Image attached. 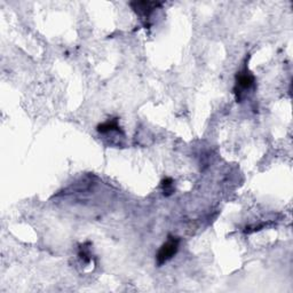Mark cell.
I'll list each match as a JSON object with an SVG mask.
<instances>
[{
    "instance_id": "obj_4",
    "label": "cell",
    "mask_w": 293,
    "mask_h": 293,
    "mask_svg": "<svg viewBox=\"0 0 293 293\" xmlns=\"http://www.w3.org/2000/svg\"><path fill=\"white\" fill-rule=\"evenodd\" d=\"M96 131L99 133H101V134H107V133H109V132H118V133H120V134H124L122 127L119 126L118 118L108 119L107 122L97 125Z\"/></svg>"
},
{
    "instance_id": "obj_5",
    "label": "cell",
    "mask_w": 293,
    "mask_h": 293,
    "mask_svg": "<svg viewBox=\"0 0 293 293\" xmlns=\"http://www.w3.org/2000/svg\"><path fill=\"white\" fill-rule=\"evenodd\" d=\"M87 247H88V243L83 244L79 248V252H78L79 258L85 262V264H88V262H90V260H92V256H90L89 248H87Z\"/></svg>"
},
{
    "instance_id": "obj_1",
    "label": "cell",
    "mask_w": 293,
    "mask_h": 293,
    "mask_svg": "<svg viewBox=\"0 0 293 293\" xmlns=\"http://www.w3.org/2000/svg\"><path fill=\"white\" fill-rule=\"evenodd\" d=\"M254 83H256V77L252 75V72L249 70L248 66H245L242 70L237 72L236 75V85L234 88V92L236 94L237 102L240 101L243 93L245 90H249L253 87Z\"/></svg>"
},
{
    "instance_id": "obj_6",
    "label": "cell",
    "mask_w": 293,
    "mask_h": 293,
    "mask_svg": "<svg viewBox=\"0 0 293 293\" xmlns=\"http://www.w3.org/2000/svg\"><path fill=\"white\" fill-rule=\"evenodd\" d=\"M162 188L164 191V195L170 196L174 192V187H173V180L171 178H165L162 181Z\"/></svg>"
},
{
    "instance_id": "obj_3",
    "label": "cell",
    "mask_w": 293,
    "mask_h": 293,
    "mask_svg": "<svg viewBox=\"0 0 293 293\" xmlns=\"http://www.w3.org/2000/svg\"><path fill=\"white\" fill-rule=\"evenodd\" d=\"M130 5L137 15L141 16L143 20H148L153 12L157 7H161L162 4L157 2H133Z\"/></svg>"
},
{
    "instance_id": "obj_2",
    "label": "cell",
    "mask_w": 293,
    "mask_h": 293,
    "mask_svg": "<svg viewBox=\"0 0 293 293\" xmlns=\"http://www.w3.org/2000/svg\"><path fill=\"white\" fill-rule=\"evenodd\" d=\"M179 245H180V238L179 237H174V236H169V238L165 243H164L159 251L157 252L156 256V261L158 266H162L171 260L173 258L176 252L179 250Z\"/></svg>"
}]
</instances>
